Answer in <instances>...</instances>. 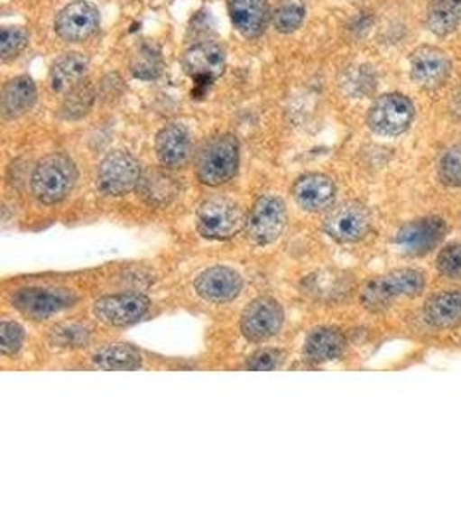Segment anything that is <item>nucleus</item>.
Listing matches in <instances>:
<instances>
[{
  "label": "nucleus",
  "instance_id": "39448f33",
  "mask_svg": "<svg viewBox=\"0 0 461 518\" xmlns=\"http://www.w3.org/2000/svg\"><path fill=\"white\" fill-rule=\"evenodd\" d=\"M142 168L139 160L126 151H113L97 168V189L107 198H121L139 187Z\"/></svg>",
  "mask_w": 461,
  "mask_h": 518
},
{
  "label": "nucleus",
  "instance_id": "aec40b11",
  "mask_svg": "<svg viewBox=\"0 0 461 518\" xmlns=\"http://www.w3.org/2000/svg\"><path fill=\"white\" fill-rule=\"evenodd\" d=\"M37 85L26 75L7 81L0 96V111L4 120H16L37 104Z\"/></svg>",
  "mask_w": 461,
  "mask_h": 518
},
{
  "label": "nucleus",
  "instance_id": "f257e3e1",
  "mask_svg": "<svg viewBox=\"0 0 461 518\" xmlns=\"http://www.w3.org/2000/svg\"><path fill=\"white\" fill-rule=\"evenodd\" d=\"M78 180V171L73 160L62 153H54L41 158L30 177L33 198L52 206L66 199Z\"/></svg>",
  "mask_w": 461,
  "mask_h": 518
},
{
  "label": "nucleus",
  "instance_id": "7ed1b4c3",
  "mask_svg": "<svg viewBox=\"0 0 461 518\" xmlns=\"http://www.w3.org/2000/svg\"><path fill=\"white\" fill-rule=\"evenodd\" d=\"M239 161V140L230 134H221L204 143L196 161V175L202 185L220 187L235 177Z\"/></svg>",
  "mask_w": 461,
  "mask_h": 518
},
{
  "label": "nucleus",
  "instance_id": "9d476101",
  "mask_svg": "<svg viewBox=\"0 0 461 518\" xmlns=\"http://www.w3.org/2000/svg\"><path fill=\"white\" fill-rule=\"evenodd\" d=\"M372 228V215L360 202H344L330 209L323 221V230L330 239L341 244L360 242Z\"/></svg>",
  "mask_w": 461,
  "mask_h": 518
},
{
  "label": "nucleus",
  "instance_id": "c85d7f7f",
  "mask_svg": "<svg viewBox=\"0 0 461 518\" xmlns=\"http://www.w3.org/2000/svg\"><path fill=\"white\" fill-rule=\"evenodd\" d=\"M306 18L304 0H279L272 13V21L277 32L283 35H290L301 28L302 21Z\"/></svg>",
  "mask_w": 461,
  "mask_h": 518
},
{
  "label": "nucleus",
  "instance_id": "c756f323",
  "mask_svg": "<svg viewBox=\"0 0 461 518\" xmlns=\"http://www.w3.org/2000/svg\"><path fill=\"white\" fill-rule=\"evenodd\" d=\"M49 340L62 349H77L90 340V330L81 323H62L51 330Z\"/></svg>",
  "mask_w": 461,
  "mask_h": 518
},
{
  "label": "nucleus",
  "instance_id": "ddd939ff",
  "mask_svg": "<svg viewBox=\"0 0 461 518\" xmlns=\"http://www.w3.org/2000/svg\"><path fill=\"white\" fill-rule=\"evenodd\" d=\"M283 325V310L281 302L263 296L253 301L242 313V336L251 342L272 339L281 332Z\"/></svg>",
  "mask_w": 461,
  "mask_h": 518
},
{
  "label": "nucleus",
  "instance_id": "1a4fd4ad",
  "mask_svg": "<svg viewBox=\"0 0 461 518\" xmlns=\"http://www.w3.org/2000/svg\"><path fill=\"white\" fill-rule=\"evenodd\" d=\"M181 66L198 87L206 88L223 75L226 54L218 42H196L183 52Z\"/></svg>",
  "mask_w": 461,
  "mask_h": 518
},
{
  "label": "nucleus",
  "instance_id": "2eb2a0df",
  "mask_svg": "<svg viewBox=\"0 0 461 518\" xmlns=\"http://www.w3.org/2000/svg\"><path fill=\"white\" fill-rule=\"evenodd\" d=\"M446 221L436 217L415 219L404 225L396 236V245L408 256H423L430 253L446 236Z\"/></svg>",
  "mask_w": 461,
  "mask_h": 518
},
{
  "label": "nucleus",
  "instance_id": "7c9ffc66",
  "mask_svg": "<svg viewBox=\"0 0 461 518\" xmlns=\"http://www.w3.org/2000/svg\"><path fill=\"white\" fill-rule=\"evenodd\" d=\"M30 42L28 33L20 26H5L0 33V56L2 60L18 58Z\"/></svg>",
  "mask_w": 461,
  "mask_h": 518
},
{
  "label": "nucleus",
  "instance_id": "20e7f679",
  "mask_svg": "<svg viewBox=\"0 0 461 518\" xmlns=\"http://www.w3.org/2000/svg\"><path fill=\"white\" fill-rule=\"evenodd\" d=\"M196 225L204 239L226 240L245 228V219L235 200L226 196H213L202 200Z\"/></svg>",
  "mask_w": 461,
  "mask_h": 518
},
{
  "label": "nucleus",
  "instance_id": "393cba45",
  "mask_svg": "<svg viewBox=\"0 0 461 518\" xmlns=\"http://www.w3.org/2000/svg\"><path fill=\"white\" fill-rule=\"evenodd\" d=\"M137 189L142 199L154 208L171 204L180 194V183L162 171H149L143 175Z\"/></svg>",
  "mask_w": 461,
  "mask_h": 518
},
{
  "label": "nucleus",
  "instance_id": "f3484780",
  "mask_svg": "<svg viewBox=\"0 0 461 518\" xmlns=\"http://www.w3.org/2000/svg\"><path fill=\"white\" fill-rule=\"evenodd\" d=\"M336 183L323 173H306L294 181L292 198L308 213H321L332 208L336 200Z\"/></svg>",
  "mask_w": 461,
  "mask_h": 518
},
{
  "label": "nucleus",
  "instance_id": "473e14b6",
  "mask_svg": "<svg viewBox=\"0 0 461 518\" xmlns=\"http://www.w3.org/2000/svg\"><path fill=\"white\" fill-rule=\"evenodd\" d=\"M24 344V328L14 319L0 323V351L4 356H14Z\"/></svg>",
  "mask_w": 461,
  "mask_h": 518
},
{
  "label": "nucleus",
  "instance_id": "72a5a7b5",
  "mask_svg": "<svg viewBox=\"0 0 461 518\" xmlns=\"http://www.w3.org/2000/svg\"><path fill=\"white\" fill-rule=\"evenodd\" d=\"M439 179L447 187H461V145H455L442 154Z\"/></svg>",
  "mask_w": 461,
  "mask_h": 518
},
{
  "label": "nucleus",
  "instance_id": "bb28decb",
  "mask_svg": "<svg viewBox=\"0 0 461 518\" xmlns=\"http://www.w3.org/2000/svg\"><path fill=\"white\" fill-rule=\"evenodd\" d=\"M130 73L139 80L151 81L160 79L164 69L161 49L152 42H141L134 47L128 62Z\"/></svg>",
  "mask_w": 461,
  "mask_h": 518
},
{
  "label": "nucleus",
  "instance_id": "6e6552de",
  "mask_svg": "<svg viewBox=\"0 0 461 518\" xmlns=\"http://www.w3.org/2000/svg\"><path fill=\"white\" fill-rule=\"evenodd\" d=\"M11 302L21 315L28 319H47L75 306L77 296L68 289L26 287L14 292Z\"/></svg>",
  "mask_w": 461,
  "mask_h": 518
},
{
  "label": "nucleus",
  "instance_id": "4468645a",
  "mask_svg": "<svg viewBox=\"0 0 461 518\" xmlns=\"http://www.w3.org/2000/svg\"><path fill=\"white\" fill-rule=\"evenodd\" d=\"M451 75L447 54L434 45H420L410 56V77L423 90H438Z\"/></svg>",
  "mask_w": 461,
  "mask_h": 518
},
{
  "label": "nucleus",
  "instance_id": "a211bd4d",
  "mask_svg": "<svg viewBox=\"0 0 461 518\" xmlns=\"http://www.w3.org/2000/svg\"><path fill=\"white\" fill-rule=\"evenodd\" d=\"M234 28L245 39H258L272 20L268 0H226Z\"/></svg>",
  "mask_w": 461,
  "mask_h": 518
},
{
  "label": "nucleus",
  "instance_id": "a878e982",
  "mask_svg": "<svg viewBox=\"0 0 461 518\" xmlns=\"http://www.w3.org/2000/svg\"><path fill=\"white\" fill-rule=\"evenodd\" d=\"M427 26L438 37H447L461 26V0H430Z\"/></svg>",
  "mask_w": 461,
  "mask_h": 518
},
{
  "label": "nucleus",
  "instance_id": "f03ea898",
  "mask_svg": "<svg viewBox=\"0 0 461 518\" xmlns=\"http://www.w3.org/2000/svg\"><path fill=\"white\" fill-rule=\"evenodd\" d=\"M425 289V277L419 270L401 268L392 270L377 279L370 280L363 292L361 304L372 311H385L392 302L400 298H415Z\"/></svg>",
  "mask_w": 461,
  "mask_h": 518
},
{
  "label": "nucleus",
  "instance_id": "b1692460",
  "mask_svg": "<svg viewBox=\"0 0 461 518\" xmlns=\"http://www.w3.org/2000/svg\"><path fill=\"white\" fill-rule=\"evenodd\" d=\"M92 365L106 372H134L142 366V355L134 346L116 342L97 349L92 356Z\"/></svg>",
  "mask_w": 461,
  "mask_h": 518
},
{
  "label": "nucleus",
  "instance_id": "f8f14e48",
  "mask_svg": "<svg viewBox=\"0 0 461 518\" xmlns=\"http://www.w3.org/2000/svg\"><path fill=\"white\" fill-rule=\"evenodd\" d=\"M151 301L141 292L104 296L92 306V315L109 327H128L147 315Z\"/></svg>",
  "mask_w": 461,
  "mask_h": 518
},
{
  "label": "nucleus",
  "instance_id": "9b49d317",
  "mask_svg": "<svg viewBox=\"0 0 461 518\" xmlns=\"http://www.w3.org/2000/svg\"><path fill=\"white\" fill-rule=\"evenodd\" d=\"M101 26L99 9L87 2L75 0L62 7L54 21V30L60 41L68 43H81L92 39Z\"/></svg>",
  "mask_w": 461,
  "mask_h": 518
},
{
  "label": "nucleus",
  "instance_id": "412c9836",
  "mask_svg": "<svg viewBox=\"0 0 461 518\" xmlns=\"http://www.w3.org/2000/svg\"><path fill=\"white\" fill-rule=\"evenodd\" d=\"M88 60L80 52H66L54 60L49 71V83L52 92L68 94L78 83L87 80Z\"/></svg>",
  "mask_w": 461,
  "mask_h": 518
},
{
  "label": "nucleus",
  "instance_id": "4be33fe9",
  "mask_svg": "<svg viewBox=\"0 0 461 518\" xmlns=\"http://www.w3.org/2000/svg\"><path fill=\"white\" fill-rule=\"evenodd\" d=\"M346 338L339 328L321 327L313 330L304 342V358L309 363L321 365L341 358L346 351Z\"/></svg>",
  "mask_w": 461,
  "mask_h": 518
},
{
  "label": "nucleus",
  "instance_id": "cd10ccee",
  "mask_svg": "<svg viewBox=\"0 0 461 518\" xmlns=\"http://www.w3.org/2000/svg\"><path fill=\"white\" fill-rule=\"evenodd\" d=\"M97 99V90L92 81L83 80L68 94H64L60 106V116L62 120L77 121L87 116Z\"/></svg>",
  "mask_w": 461,
  "mask_h": 518
},
{
  "label": "nucleus",
  "instance_id": "5701e85b",
  "mask_svg": "<svg viewBox=\"0 0 461 518\" xmlns=\"http://www.w3.org/2000/svg\"><path fill=\"white\" fill-rule=\"evenodd\" d=\"M423 319L436 328H453L461 325V291L441 292L427 300Z\"/></svg>",
  "mask_w": 461,
  "mask_h": 518
},
{
  "label": "nucleus",
  "instance_id": "f704fd0d",
  "mask_svg": "<svg viewBox=\"0 0 461 518\" xmlns=\"http://www.w3.org/2000/svg\"><path fill=\"white\" fill-rule=\"evenodd\" d=\"M438 270L446 279H461V242L449 244L442 249L438 256Z\"/></svg>",
  "mask_w": 461,
  "mask_h": 518
},
{
  "label": "nucleus",
  "instance_id": "6ab92c4d",
  "mask_svg": "<svg viewBox=\"0 0 461 518\" xmlns=\"http://www.w3.org/2000/svg\"><path fill=\"white\" fill-rule=\"evenodd\" d=\"M156 156L164 168L177 170L185 166L192 156L189 130L180 123L162 126L156 135Z\"/></svg>",
  "mask_w": 461,
  "mask_h": 518
},
{
  "label": "nucleus",
  "instance_id": "0eeeda50",
  "mask_svg": "<svg viewBox=\"0 0 461 518\" xmlns=\"http://www.w3.org/2000/svg\"><path fill=\"white\" fill-rule=\"evenodd\" d=\"M287 227V208L277 196H261L245 219L247 239L256 245H270L281 239Z\"/></svg>",
  "mask_w": 461,
  "mask_h": 518
},
{
  "label": "nucleus",
  "instance_id": "c9c22d12",
  "mask_svg": "<svg viewBox=\"0 0 461 518\" xmlns=\"http://www.w3.org/2000/svg\"><path fill=\"white\" fill-rule=\"evenodd\" d=\"M281 361H283V351L266 347V349L256 351L251 358L247 359L245 368L254 370V372H270V370H277Z\"/></svg>",
  "mask_w": 461,
  "mask_h": 518
},
{
  "label": "nucleus",
  "instance_id": "423d86ee",
  "mask_svg": "<svg viewBox=\"0 0 461 518\" xmlns=\"http://www.w3.org/2000/svg\"><path fill=\"white\" fill-rule=\"evenodd\" d=\"M415 118V106L406 96L392 92L373 100L366 123L372 132L382 137H398L404 134Z\"/></svg>",
  "mask_w": 461,
  "mask_h": 518
},
{
  "label": "nucleus",
  "instance_id": "dca6fc26",
  "mask_svg": "<svg viewBox=\"0 0 461 518\" xmlns=\"http://www.w3.org/2000/svg\"><path fill=\"white\" fill-rule=\"evenodd\" d=\"M244 287L241 273L228 266H211L196 279V294L206 302L225 304L239 298Z\"/></svg>",
  "mask_w": 461,
  "mask_h": 518
},
{
  "label": "nucleus",
  "instance_id": "2f4dec72",
  "mask_svg": "<svg viewBox=\"0 0 461 518\" xmlns=\"http://www.w3.org/2000/svg\"><path fill=\"white\" fill-rule=\"evenodd\" d=\"M342 90L353 97H361L368 94L373 87V77L370 71L363 66L349 68L344 71V77L341 80Z\"/></svg>",
  "mask_w": 461,
  "mask_h": 518
}]
</instances>
